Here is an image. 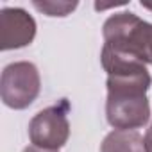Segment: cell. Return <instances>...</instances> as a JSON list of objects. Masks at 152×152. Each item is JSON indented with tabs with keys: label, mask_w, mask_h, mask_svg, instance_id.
Returning a JSON list of instances; mask_svg holds the SVG:
<instances>
[{
	"label": "cell",
	"mask_w": 152,
	"mask_h": 152,
	"mask_svg": "<svg viewBox=\"0 0 152 152\" xmlns=\"http://www.w3.org/2000/svg\"><path fill=\"white\" fill-rule=\"evenodd\" d=\"M23 152H59V150H48V148H41V147H36V145H29L23 148Z\"/></svg>",
	"instance_id": "9"
},
{
	"label": "cell",
	"mask_w": 152,
	"mask_h": 152,
	"mask_svg": "<svg viewBox=\"0 0 152 152\" xmlns=\"http://www.w3.org/2000/svg\"><path fill=\"white\" fill-rule=\"evenodd\" d=\"M36 36L34 18L22 7H4L0 11V48L15 50L32 43Z\"/></svg>",
	"instance_id": "5"
},
{
	"label": "cell",
	"mask_w": 152,
	"mask_h": 152,
	"mask_svg": "<svg viewBox=\"0 0 152 152\" xmlns=\"http://www.w3.org/2000/svg\"><path fill=\"white\" fill-rule=\"evenodd\" d=\"M145 152H152V124L145 134Z\"/></svg>",
	"instance_id": "8"
},
{
	"label": "cell",
	"mask_w": 152,
	"mask_h": 152,
	"mask_svg": "<svg viewBox=\"0 0 152 152\" xmlns=\"http://www.w3.org/2000/svg\"><path fill=\"white\" fill-rule=\"evenodd\" d=\"M41 79L34 63L16 61L4 68L0 77V97L11 109L29 107L39 95Z\"/></svg>",
	"instance_id": "3"
},
{
	"label": "cell",
	"mask_w": 152,
	"mask_h": 152,
	"mask_svg": "<svg viewBox=\"0 0 152 152\" xmlns=\"http://www.w3.org/2000/svg\"><path fill=\"white\" fill-rule=\"evenodd\" d=\"M70 102L66 99L36 113L29 122L31 143L48 150H59L70 138Z\"/></svg>",
	"instance_id": "4"
},
{
	"label": "cell",
	"mask_w": 152,
	"mask_h": 152,
	"mask_svg": "<svg viewBox=\"0 0 152 152\" xmlns=\"http://www.w3.org/2000/svg\"><path fill=\"white\" fill-rule=\"evenodd\" d=\"M141 6H143L145 9H150V11H152V4H143V2H141Z\"/></svg>",
	"instance_id": "10"
},
{
	"label": "cell",
	"mask_w": 152,
	"mask_h": 152,
	"mask_svg": "<svg viewBox=\"0 0 152 152\" xmlns=\"http://www.w3.org/2000/svg\"><path fill=\"white\" fill-rule=\"evenodd\" d=\"M107 72L106 118L111 127L136 131L148 124L150 104L147 91L152 77L145 63L111 61L104 66Z\"/></svg>",
	"instance_id": "1"
},
{
	"label": "cell",
	"mask_w": 152,
	"mask_h": 152,
	"mask_svg": "<svg viewBox=\"0 0 152 152\" xmlns=\"http://www.w3.org/2000/svg\"><path fill=\"white\" fill-rule=\"evenodd\" d=\"M100 152H145V136L138 131L115 129L104 138Z\"/></svg>",
	"instance_id": "6"
},
{
	"label": "cell",
	"mask_w": 152,
	"mask_h": 152,
	"mask_svg": "<svg viewBox=\"0 0 152 152\" xmlns=\"http://www.w3.org/2000/svg\"><path fill=\"white\" fill-rule=\"evenodd\" d=\"M32 6L47 16H68L79 4L77 2H52V0H34Z\"/></svg>",
	"instance_id": "7"
},
{
	"label": "cell",
	"mask_w": 152,
	"mask_h": 152,
	"mask_svg": "<svg viewBox=\"0 0 152 152\" xmlns=\"http://www.w3.org/2000/svg\"><path fill=\"white\" fill-rule=\"evenodd\" d=\"M104 47L152 64V23L134 13H115L102 27Z\"/></svg>",
	"instance_id": "2"
}]
</instances>
